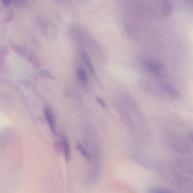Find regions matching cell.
Segmentation results:
<instances>
[{"mask_svg":"<svg viewBox=\"0 0 193 193\" xmlns=\"http://www.w3.org/2000/svg\"><path fill=\"white\" fill-rule=\"evenodd\" d=\"M11 0H3V2L5 7H8L10 3Z\"/></svg>","mask_w":193,"mask_h":193,"instance_id":"7c38bea8","label":"cell"},{"mask_svg":"<svg viewBox=\"0 0 193 193\" xmlns=\"http://www.w3.org/2000/svg\"><path fill=\"white\" fill-rule=\"evenodd\" d=\"M151 192H170V190H166V189L161 188H156L152 190Z\"/></svg>","mask_w":193,"mask_h":193,"instance_id":"8fae6325","label":"cell"},{"mask_svg":"<svg viewBox=\"0 0 193 193\" xmlns=\"http://www.w3.org/2000/svg\"><path fill=\"white\" fill-rule=\"evenodd\" d=\"M75 147H76L77 150L79 151L82 156L85 158L88 162L89 163L91 161V156L86 150L84 146L81 143L79 142H77L75 145Z\"/></svg>","mask_w":193,"mask_h":193,"instance_id":"277c9868","label":"cell"},{"mask_svg":"<svg viewBox=\"0 0 193 193\" xmlns=\"http://www.w3.org/2000/svg\"><path fill=\"white\" fill-rule=\"evenodd\" d=\"M39 75L40 76L43 77L49 78V79H53V77L47 71L43 70L40 71L39 73Z\"/></svg>","mask_w":193,"mask_h":193,"instance_id":"9c48e42d","label":"cell"},{"mask_svg":"<svg viewBox=\"0 0 193 193\" xmlns=\"http://www.w3.org/2000/svg\"><path fill=\"white\" fill-rule=\"evenodd\" d=\"M44 112L52 132L55 136L57 134L56 120L53 111L51 107L46 106L44 108Z\"/></svg>","mask_w":193,"mask_h":193,"instance_id":"7a4b0ae2","label":"cell"},{"mask_svg":"<svg viewBox=\"0 0 193 193\" xmlns=\"http://www.w3.org/2000/svg\"><path fill=\"white\" fill-rule=\"evenodd\" d=\"M96 101L97 103L99 105L101 106L102 108H103L104 109H107V104H106L105 102L103 99H102V98L98 97V98H96Z\"/></svg>","mask_w":193,"mask_h":193,"instance_id":"30bf717a","label":"cell"},{"mask_svg":"<svg viewBox=\"0 0 193 193\" xmlns=\"http://www.w3.org/2000/svg\"><path fill=\"white\" fill-rule=\"evenodd\" d=\"M77 75L81 82L83 84H86L88 82V77L86 74L84 69L78 68L77 70Z\"/></svg>","mask_w":193,"mask_h":193,"instance_id":"8992f818","label":"cell"},{"mask_svg":"<svg viewBox=\"0 0 193 193\" xmlns=\"http://www.w3.org/2000/svg\"><path fill=\"white\" fill-rule=\"evenodd\" d=\"M126 31H127V34L132 38L136 39L138 37V34L137 33L132 27L127 26V27H126Z\"/></svg>","mask_w":193,"mask_h":193,"instance_id":"ba28073f","label":"cell"},{"mask_svg":"<svg viewBox=\"0 0 193 193\" xmlns=\"http://www.w3.org/2000/svg\"><path fill=\"white\" fill-rule=\"evenodd\" d=\"M144 67L149 72L159 76H163L166 74V68L163 63L157 60L149 59L142 61Z\"/></svg>","mask_w":193,"mask_h":193,"instance_id":"6da1fadb","label":"cell"},{"mask_svg":"<svg viewBox=\"0 0 193 193\" xmlns=\"http://www.w3.org/2000/svg\"><path fill=\"white\" fill-rule=\"evenodd\" d=\"M82 56L83 59H84V62L86 65L87 66L88 68L90 70L91 73L92 74L94 75L95 74V71L93 65H92L91 60L90 57L88 55L87 53L85 51H83L82 52Z\"/></svg>","mask_w":193,"mask_h":193,"instance_id":"5b68a950","label":"cell"},{"mask_svg":"<svg viewBox=\"0 0 193 193\" xmlns=\"http://www.w3.org/2000/svg\"><path fill=\"white\" fill-rule=\"evenodd\" d=\"M167 93L172 98L175 99H178L181 98L180 94L175 89L169 87H167Z\"/></svg>","mask_w":193,"mask_h":193,"instance_id":"52a82bcc","label":"cell"},{"mask_svg":"<svg viewBox=\"0 0 193 193\" xmlns=\"http://www.w3.org/2000/svg\"><path fill=\"white\" fill-rule=\"evenodd\" d=\"M61 140L65 154V161L67 163H68L71 158L70 149L68 141L66 137L64 136H61Z\"/></svg>","mask_w":193,"mask_h":193,"instance_id":"3957f363","label":"cell"}]
</instances>
